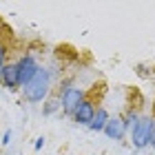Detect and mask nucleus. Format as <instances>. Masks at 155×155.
<instances>
[{"label":"nucleus","mask_w":155,"mask_h":155,"mask_svg":"<svg viewBox=\"0 0 155 155\" xmlns=\"http://www.w3.org/2000/svg\"><path fill=\"white\" fill-rule=\"evenodd\" d=\"M49 87H51V82H49V71L47 69H40L36 73V78L25 87V95L29 102H42L49 93Z\"/></svg>","instance_id":"1"},{"label":"nucleus","mask_w":155,"mask_h":155,"mask_svg":"<svg viewBox=\"0 0 155 155\" xmlns=\"http://www.w3.org/2000/svg\"><path fill=\"white\" fill-rule=\"evenodd\" d=\"M151 131H153V117H137L133 126V144L135 149H144L151 144Z\"/></svg>","instance_id":"2"},{"label":"nucleus","mask_w":155,"mask_h":155,"mask_svg":"<svg viewBox=\"0 0 155 155\" xmlns=\"http://www.w3.org/2000/svg\"><path fill=\"white\" fill-rule=\"evenodd\" d=\"M93 95H95V89H91L89 91V95H84V100H82V104L75 109V113H73V120L78 124H91V120H93V115H95V104H97V100H93Z\"/></svg>","instance_id":"3"},{"label":"nucleus","mask_w":155,"mask_h":155,"mask_svg":"<svg viewBox=\"0 0 155 155\" xmlns=\"http://www.w3.org/2000/svg\"><path fill=\"white\" fill-rule=\"evenodd\" d=\"M40 71L38 62L33 60V55H25V58L18 60V84L20 87H27L33 78H36V73Z\"/></svg>","instance_id":"4"},{"label":"nucleus","mask_w":155,"mask_h":155,"mask_svg":"<svg viewBox=\"0 0 155 155\" xmlns=\"http://www.w3.org/2000/svg\"><path fill=\"white\" fill-rule=\"evenodd\" d=\"M82 100H84V91L82 89L67 87L64 93H62V109H64V113H75V109L82 104Z\"/></svg>","instance_id":"5"},{"label":"nucleus","mask_w":155,"mask_h":155,"mask_svg":"<svg viewBox=\"0 0 155 155\" xmlns=\"http://www.w3.org/2000/svg\"><path fill=\"white\" fill-rule=\"evenodd\" d=\"M0 80H2V84H5L7 89L16 91L20 87V84H18V62L2 67V75H0Z\"/></svg>","instance_id":"6"},{"label":"nucleus","mask_w":155,"mask_h":155,"mask_svg":"<svg viewBox=\"0 0 155 155\" xmlns=\"http://www.w3.org/2000/svg\"><path fill=\"white\" fill-rule=\"evenodd\" d=\"M124 120L122 117H113L111 120L109 117V122H107V126H104V133H107L109 137H113V140H122L124 137Z\"/></svg>","instance_id":"7"},{"label":"nucleus","mask_w":155,"mask_h":155,"mask_svg":"<svg viewBox=\"0 0 155 155\" xmlns=\"http://www.w3.org/2000/svg\"><path fill=\"white\" fill-rule=\"evenodd\" d=\"M107 122H109V113L104 109H97L95 115H93V120H91V124H89V129L91 131H104Z\"/></svg>","instance_id":"8"},{"label":"nucleus","mask_w":155,"mask_h":155,"mask_svg":"<svg viewBox=\"0 0 155 155\" xmlns=\"http://www.w3.org/2000/svg\"><path fill=\"white\" fill-rule=\"evenodd\" d=\"M5 58H7V47L0 42V69H2V64H5Z\"/></svg>","instance_id":"9"},{"label":"nucleus","mask_w":155,"mask_h":155,"mask_svg":"<svg viewBox=\"0 0 155 155\" xmlns=\"http://www.w3.org/2000/svg\"><path fill=\"white\" fill-rule=\"evenodd\" d=\"M55 107H58V102H55V100H51V102H49L47 104V109H45V113L49 115V113H53V111H55Z\"/></svg>","instance_id":"10"},{"label":"nucleus","mask_w":155,"mask_h":155,"mask_svg":"<svg viewBox=\"0 0 155 155\" xmlns=\"http://www.w3.org/2000/svg\"><path fill=\"white\" fill-rule=\"evenodd\" d=\"M151 146H155V120H153V131H151Z\"/></svg>","instance_id":"11"},{"label":"nucleus","mask_w":155,"mask_h":155,"mask_svg":"<svg viewBox=\"0 0 155 155\" xmlns=\"http://www.w3.org/2000/svg\"><path fill=\"white\" fill-rule=\"evenodd\" d=\"M9 137H11V133H9V131H7V133H5V137H2V144H5V146H7V144H9Z\"/></svg>","instance_id":"12"},{"label":"nucleus","mask_w":155,"mask_h":155,"mask_svg":"<svg viewBox=\"0 0 155 155\" xmlns=\"http://www.w3.org/2000/svg\"><path fill=\"white\" fill-rule=\"evenodd\" d=\"M42 146H45V140H42V137H40V140H38V142H36V151H40V149H42Z\"/></svg>","instance_id":"13"},{"label":"nucleus","mask_w":155,"mask_h":155,"mask_svg":"<svg viewBox=\"0 0 155 155\" xmlns=\"http://www.w3.org/2000/svg\"><path fill=\"white\" fill-rule=\"evenodd\" d=\"M153 120H155V102H153Z\"/></svg>","instance_id":"14"}]
</instances>
